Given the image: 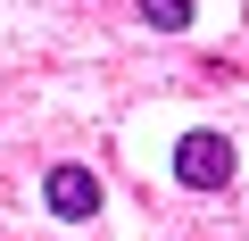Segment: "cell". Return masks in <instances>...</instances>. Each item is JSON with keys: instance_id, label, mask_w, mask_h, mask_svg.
Here are the masks:
<instances>
[{"instance_id": "3957f363", "label": "cell", "mask_w": 249, "mask_h": 241, "mask_svg": "<svg viewBox=\"0 0 249 241\" xmlns=\"http://www.w3.org/2000/svg\"><path fill=\"white\" fill-rule=\"evenodd\" d=\"M191 9H199V0H133V17H142L150 34H183V25H191Z\"/></svg>"}, {"instance_id": "6da1fadb", "label": "cell", "mask_w": 249, "mask_h": 241, "mask_svg": "<svg viewBox=\"0 0 249 241\" xmlns=\"http://www.w3.org/2000/svg\"><path fill=\"white\" fill-rule=\"evenodd\" d=\"M166 167H175V183H183V191H224V183L241 175V150H232V133L191 125V133L166 150Z\"/></svg>"}, {"instance_id": "7a4b0ae2", "label": "cell", "mask_w": 249, "mask_h": 241, "mask_svg": "<svg viewBox=\"0 0 249 241\" xmlns=\"http://www.w3.org/2000/svg\"><path fill=\"white\" fill-rule=\"evenodd\" d=\"M42 208H50L58 224H91V216L108 208V191H100V175H91L83 158H58V167L42 175Z\"/></svg>"}]
</instances>
